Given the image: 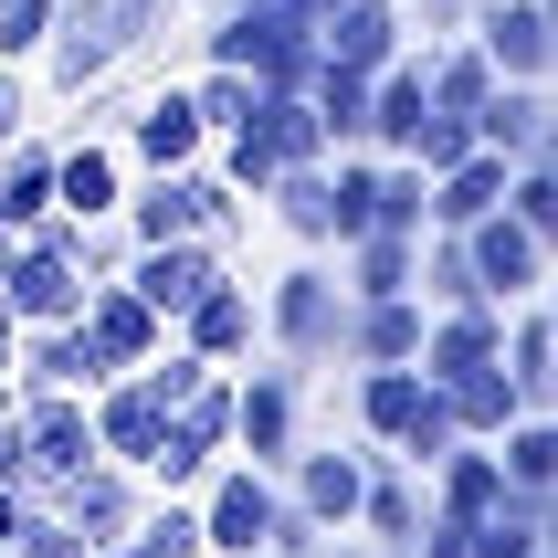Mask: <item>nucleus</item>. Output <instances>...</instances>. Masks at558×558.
I'll list each match as a JSON object with an SVG mask.
<instances>
[{"label": "nucleus", "instance_id": "nucleus-3", "mask_svg": "<svg viewBox=\"0 0 558 558\" xmlns=\"http://www.w3.org/2000/svg\"><path fill=\"white\" fill-rule=\"evenodd\" d=\"M201 63H232V74H253V95H306L316 43H306V32H284L275 11L232 0V11H211V32H201Z\"/></svg>", "mask_w": 558, "mask_h": 558}, {"label": "nucleus", "instance_id": "nucleus-47", "mask_svg": "<svg viewBox=\"0 0 558 558\" xmlns=\"http://www.w3.org/2000/svg\"><path fill=\"white\" fill-rule=\"evenodd\" d=\"M95 558H148V548H137V537H117V548H95Z\"/></svg>", "mask_w": 558, "mask_h": 558}, {"label": "nucleus", "instance_id": "nucleus-29", "mask_svg": "<svg viewBox=\"0 0 558 558\" xmlns=\"http://www.w3.org/2000/svg\"><path fill=\"white\" fill-rule=\"evenodd\" d=\"M442 411H453V433H464V442H496L506 422H517V411H527V390H517V379H506L496 359H485V369H464V379H442Z\"/></svg>", "mask_w": 558, "mask_h": 558}, {"label": "nucleus", "instance_id": "nucleus-20", "mask_svg": "<svg viewBox=\"0 0 558 558\" xmlns=\"http://www.w3.org/2000/svg\"><path fill=\"white\" fill-rule=\"evenodd\" d=\"M126 148H137V169H190V158L211 148V126H201V106H190V85H158L137 117H126Z\"/></svg>", "mask_w": 558, "mask_h": 558}, {"label": "nucleus", "instance_id": "nucleus-40", "mask_svg": "<svg viewBox=\"0 0 558 558\" xmlns=\"http://www.w3.org/2000/svg\"><path fill=\"white\" fill-rule=\"evenodd\" d=\"M453 442H464V433H453V411H442V390H422V411L401 422V442H390V453H411V464L433 474L442 453H453Z\"/></svg>", "mask_w": 558, "mask_h": 558}, {"label": "nucleus", "instance_id": "nucleus-46", "mask_svg": "<svg viewBox=\"0 0 558 558\" xmlns=\"http://www.w3.org/2000/svg\"><path fill=\"white\" fill-rule=\"evenodd\" d=\"M11 348H22V316L0 306V369H11Z\"/></svg>", "mask_w": 558, "mask_h": 558}, {"label": "nucleus", "instance_id": "nucleus-5", "mask_svg": "<svg viewBox=\"0 0 558 558\" xmlns=\"http://www.w3.org/2000/svg\"><path fill=\"white\" fill-rule=\"evenodd\" d=\"M74 327H85V348H95V369H106V379H117V369H148L158 338H169V316H158L126 275H95L85 306H74Z\"/></svg>", "mask_w": 558, "mask_h": 558}, {"label": "nucleus", "instance_id": "nucleus-6", "mask_svg": "<svg viewBox=\"0 0 558 558\" xmlns=\"http://www.w3.org/2000/svg\"><path fill=\"white\" fill-rule=\"evenodd\" d=\"M295 433H306V369H295V359H275V369H253L243 390H232V442H243V464L284 474Z\"/></svg>", "mask_w": 558, "mask_h": 558}, {"label": "nucleus", "instance_id": "nucleus-35", "mask_svg": "<svg viewBox=\"0 0 558 558\" xmlns=\"http://www.w3.org/2000/svg\"><path fill=\"white\" fill-rule=\"evenodd\" d=\"M369 232H433V180L411 169V158H379V190H369Z\"/></svg>", "mask_w": 558, "mask_h": 558}, {"label": "nucleus", "instance_id": "nucleus-36", "mask_svg": "<svg viewBox=\"0 0 558 558\" xmlns=\"http://www.w3.org/2000/svg\"><path fill=\"white\" fill-rule=\"evenodd\" d=\"M422 85H433V117H474V106H485V95H496V63L474 53H453V43H442V53H422Z\"/></svg>", "mask_w": 558, "mask_h": 558}, {"label": "nucleus", "instance_id": "nucleus-14", "mask_svg": "<svg viewBox=\"0 0 558 558\" xmlns=\"http://www.w3.org/2000/svg\"><path fill=\"white\" fill-rule=\"evenodd\" d=\"M316 53H327V63H359V74L401 63V53H411L401 0H327V22H316Z\"/></svg>", "mask_w": 558, "mask_h": 558}, {"label": "nucleus", "instance_id": "nucleus-17", "mask_svg": "<svg viewBox=\"0 0 558 558\" xmlns=\"http://www.w3.org/2000/svg\"><path fill=\"white\" fill-rule=\"evenodd\" d=\"M359 485H369V453H348V442H316V453H284V496L306 506L316 527H348V517H359Z\"/></svg>", "mask_w": 558, "mask_h": 558}, {"label": "nucleus", "instance_id": "nucleus-42", "mask_svg": "<svg viewBox=\"0 0 558 558\" xmlns=\"http://www.w3.org/2000/svg\"><path fill=\"white\" fill-rule=\"evenodd\" d=\"M401 22H411V32H433V43H453V32L474 22V0H401Z\"/></svg>", "mask_w": 558, "mask_h": 558}, {"label": "nucleus", "instance_id": "nucleus-21", "mask_svg": "<svg viewBox=\"0 0 558 558\" xmlns=\"http://www.w3.org/2000/svg\"><path fill=\"white\" fill-rule=\"evenodd\" d=\"M496 338H506V316H496V306H442V316H422V359H411V369L442 390V379L485 369V359H496Z\"/></svg>", "mask_w": 558, "mask_h": 558}, {"label": "nucleus", "instance_id": "nucleus-30", "mask_svg": "<svg viewBox=\"0 0 558 558\" xmlns=\"http://www.w3.org/2000/svg\"><path fill=\"white\" fill-rule=\"evenodd\" d=\"M306 117H316V137H327V148H359V126H369V74L316 53V74H306Z\"/></svg>", "mask_w": 558, "mask_h": 558}, {"label": "nucleus", "instance_id": "nucleus-44", "mask_svg": "<svg viewBox=\"0 0 558 558\" xmlns=\"http://www.w3.org/2000/svg\"><path fill=\"white\" fill-rule=\"evenodd\" d=\"M0 485H22V422L0 411Z\"/></svg>", "mask_w": 558, "mask_h": 558}, {"label": "nucleus", "instance_id": "nucleus-24", "mask_svg": "<svg viewBox=\"0 0 558 558\" xmlns=\"http://www.w3.org/2000/svg\"><path fill=\"white\" fill-rule=\"evenodd\" d=\"M496 506H506L496 453H485V442H453V453L433 464V517H453V527H485Z\"/></svg>", "mask_w": 558, "mask_h": 558}, {"label": "nucleus", "instance_id": "nucleus-33", "mask_svg": "<svg viewBox=\"0 0 558 558\" xmlns=\"http://www.w3.org/2000/svg\"><path fill=\"white\" fill-rule=\"evenodd\" d=\"M496 369L517 379V390H527V411H548V369H558V327H548V306H537V316H506Z\"/></svg>", "mask_w": 558, "mask_h": 558}, {"label": "nucleus", "instance_id": "nucleus-39", "mask_svg": "<svg viewBox=\"0 0 558 558\" xmlns=\"http://www.w3.org/2000/svg\"><path fill=\"white\" fill-rule=\"evenodd\" d=\"M190 106H201V126H243V106H253V74H232V63H201V74H190Z\"/></svg>", "mask_w": 558, "mask_h": 558}, {"label": "nucleus", "instance_id": "nucleus-50", "mask_svg": "<svg viewBox=\"0 0 558 558\" xmlns=\"http://www.w3.org/2000/svg\"><path fill=\"white\" fill-rule=\"evenodd\" d=\"M0 558H11V548H0Z\"/></svg>", "mask_w": 558, "mask_h": 558}, {"label": "nucleus", "instance_id": "nucleus-38", "mask_svg": "<svg viewBox=\"0 0 558 558\" xmlns=\"http://www.w3.org/2000/svg\"><path fill=\"white\" fill-rule=\"evenodd\" d=\"M126 537H137L148 558H211V548H201V506H190V496L137 506V527H126Z\"/></svg>", "mask_w": 558, "mask_h": 558}, {"label": "nucleus", "instance_id": "nucleus-15", "mask_svg": "<svg viewBox=\"0 0 558 558\" xmlns=\"http://www.w3.org/2000/svg\"><path fill=\"white\" fill-rule=\"evenodd\" d=\"M422 295H348V359H359V369H411V359H422Z\"/></svg>", "mask_w": 558, "mask_h": 558}, {"label": "nucleus", "instance_id": "nucleus-4", "mask_svg": "<svg viewBox=\"0 0 558 558\" xmlns=\"http://www.w3.org/2000/svg\"><path fill=\"white\" fill-rule=\"evenodd\" d=\"M264 327H275V359H295V369H316V359H338V338H348V284L327 275V264H295V275L264 295Z\"/></svg>", "mask_w": 558, "mask_h": 558}, {"label": "nucleus", "instance_id": "nucleus-12", "mask_svg": "<svg viewBox=\"0 0 558 558\" xmlns=\"http://www.w3.org/2000/svg\"><path fill=\"white\" fill-rule=\"evenodd\" d=\"M95 390H106V401H85V422H95V453H106V464H148L158 453V433H169V411H158V390L137 369H117V379H95Z\"/></svg>", "mask_w": 558, "mask_h": 558}, {"label": "nucleus", "instance_id": "nucleus-37", "mask_svg": "<svg viewBox=\"0 0 558 558\" xmlns=\"http://www.w3.org/2000/svg\"><path fill=\"white\" fill-rule=\"evenodd\" d=\"M338 284L348 295H411V232H359Z\"/></svg>", "mask_w": 558, "mask_h": 558}, {"label": "nucleus", "instance_id": "nucleus-7", "mask_svg": "<svg viewBox=\"0 0 558 558\" xmlns=\"http://www.w3.org/2000/svg\"><path fill=\"white\" fill-rule=\"evenodd\" d=\"M474 53L496 63L506 85H548V63H558V11L548 0H474Z\"/></svg>", "mask_w": 558, "mask_h": 558}, {"label": "nucleus", "instance_id": "nucleus-27", "mask_svg": "<svg viewBox=\"0 0 558 558\" xmlns=\"http://www.w3.org/2000/svg\"><path fill=\"white\" fill-rule=\"evenodd\" d=\"M253 201H275V232H295L306 253L338 243V211H327V158H306V169H275Z\"/></svg>", "mask_w": 558, "mask_h": 558}, {"label": "nucleus", "instance_id": "nucleus-9", "mask_svg": "<svg viewBox=\"0 0 558 558\" xmlns=\"http://www.w3.org/2000/svg\"><path fill=\"white\" fill-rule=\"evenodd\" d=\"M201 548L211 558H264V527H275V474L243 464V474H201Z\"/></svg>", "mask_w": 558, "mask_h": 558}, {"label": "nucleus", "instance_id": "nucleus-41", "mask_svg": "<svg viewBox=\"0 0 558 558\" xmlns=\"http://www.w3.org/2000/svg\"><path fill=\"white\" fill-rule=\"evenodd\" d=\"M43 32H53V0H0V63H22V74H32Z\"/></svg>", "mask_w": 558, "mask_h": 558}, {"label": "nucleus", "instance_id": "nucleus-25", "mask_svg": "<svg viewBox=\"0 0 558 558\" xmlns=\"http://www.w3.org/2000/svg\"><path fill=\"white\" fill-rule=\"evenodd\" d=\"M11 369H22V390H95V348H85V327L63 316V327H22V348H11Z\"/></svg>", "mask_w": 558, "mask_h": 558}, {"label": "nucleus", "instance_id": "nucleus-16", "mask_svg": "<svg viewBox=\"0 0 558 558\" xmlns=\"http://www.w3.org/2000/svg\"><path fill=\"white\" fill-rule=\"evenodd\" d=\"M485 453H496V474H506V506L548 527V485H558V433H548V411H517Z\"/></svg>", "mask_w": 558, "mask_h": 558}, {"label": "nucleus", "instance_id": "nucleus-1", "mask_svg": "<svg viewBox=\"0 0 558 558\" xmlns=\"http://www.w3.org/2000/svg\"><path fill=\"white\" fill-rule=\"evenodd\" d=\"M169 22H180V0H53L43 74H53V95H85V85H106L117 63H137Z\"/></svg>", "mask_w": 558, "mask_h": 558}, {"label": "nucleus", "instance_id": "nucleus-10", "mask_svg": "<svg viewBox=\"0 0 558 558\" xmlns=\"http://www.w3.org/2000/svg\"><path fill=\"white\" fill-rule=\"evenodd\" d=\"M464 253H474V284H485V306H527L537 275H548V232H527L517 211L464 221Z\"/></svg>", "mask_w": 558, "mask_h": 558}, {"label": "nucleus", "instance_id": "nucleus-13", "mask_svg": "<svg viewBox=\"0 0 558 558\" xmlns=\"http://www.w3.org/2000/svg\"><path fill=\"white\" fill-rule=\"evenodd\" d=\"M548 137H558L548 85H506V74H496V95L474 106V148H485V158H506V169H527V158H558Z\"/></svg>", "mask_w": 558, "mask_h": 558}, {"label": "nucleus", "instance_id": "nucleus-45", "mask_svg": "<svg viewBox=\"0 0 558 558\" xmlns=\"http://www.w3.org/2000/svg\"><path fill=\"white\" fill-rule=\"evenodd\" d=\"M11 527H22V485H0V548H11Z\"/></svg>", "mask_w": 558, "mask_h": 558}, {"label": "nucleus", "instance_id": "nucleus-2", "mask_svg": "<svg viewBox=\"0 0 558 558\" xmlns=\"http://www.w3.org/2000/svg\"><path fill=\"white\" fill-rule=\"evenodd\" d=\"M306 158H327V137H316V117H306V95H253V106H243V126H221L211 169L253 201V190L275 180V169H306Z\"/></svg>", "mask_w": 558, "mask_h": 558}, {"label": "nucleus", "instance_id": "nucleus-48", "mask_svg": "<svg viewBox=\"0 0 558 558\" xmlns=\"http://www.w3.org/2000/svg\"><path fill=\"white\" fill-rule=\"evenodd\" d=\"M306 558H369V548H327V537H316V548H306Z\"/></svg>", "mask_w": 558, "mask_h": 558}, {"label": "nucleus", "instance_id": "nucleus-8", "mask_svg": "<svg viewBox=\"0 0 558 558\" xmlns=\"http://www.w3.org/2000/svg\"><path fill=\"white\" fill-rule=\"evenodd\" d=\"M0 306L22 316V327H63V316L85 306V275H74L43 232H11V243H0Z\"/></svg>", "mask_w": 558, "mask_h": 558}, {"label": "nucleus", "instance_id": "nucleus-19", "mask_svg": "<svg viewBox=\"0 0 558 558\" xmlns=\"http://www.w3.org/2000/svg\"><path fill=\"white\" fill-rule=\"evenodd\" d=\"M422 117H433V85H422V53L379 63V74H369V126H359V148L401 158L411 137H422Z\"/></svg>", "mask_w": 558, "mask_h": 558}, {"label": "nucleus", "instance_id": "nucleus-22", "mask_svg": "<svg viewBox=\"0 0 558 558\" xmlns=\"http://www.w3.org/2000/svg\"><path fill=\"white\" fill-rule=\"evenodd\" d=\"M126 284L148 295L158 316H180L201 284H221V243H137V264H126Z\"/></svg>", "mask_w": 558, "mask_h": 558}, {"label": "nucleus", "instance_id": "nucleus-31", "mask_svg": "<svg viewBox=\"0 0 558 558\" xmlns=\"http://www.w3.org/2000/svg\"><path fill=\"white\" fill-rule=\"evenodd\" d=\"M433 180V232H464V221H485L496 211V190H506V158H453V169H422Z\"/></svg>", "mask_w": 558, "mask_h": 558}, {"label": "nucleus", "instance_id": "nucleus-23", "mask_svg": "<svg viewBox=\"0 0 558 558\" xmlns=\"http://www.w3.org/2000/svg\"><path fill=\"white\" fill-rule=\"evenodd\" d=\"M117 201H126V169H117V148H53V211L63 221H117Z\"/></svg>", "mask_w": 558, "mask_h": 558}, {"label": "nucleus", "instance_id": "nucleus-11", "mask_svg": "<svg viewBox=\"0 0 558 558\" xmlns=\"http://www.w3.org/2000/svg\"><path fill=\"white\" fill-rule=\"evenodd\" d=\"M53 506H63V527L85 537V548H117V537L137 527V506H148V485H137L126 464H106V453H95L85 474H63V485H53Z\"/></svg>", "mask_w": 558, "mask_h": 558}, {"label": "nucleus", "instance_id": "nucleus-34", "mask_svg": "<svg viewBox=\"0 0 558 558\" xmlns=\"http://www.w3.org/2000/svg\"><path fill=\"white\" fill-rule=\"evenodd\" d=\"M422 390H433L422 369H359V401H348V411H359L369 442H401V422L422 411Z\"/></svg>", "mask_w": 558, "mask_h": 558}, {"label": "nucleus", "instance_id": "nucleus-18", "mask_svg": "<svg viewBox=\"0 0 558 558\" xmlns=\"http://www.w3.org/2000/svg\"><path fill=\"white\" fill-rule=\"evenodd\" d=\"M169 327H180V348H190V359H243V348L264 338V316H253V295H243L232 275H221V284H201V295H190Z\"/></svg>", "mask_w": 558, "mask_h": 558}, {"label": "nucleus", "instance_id": "nucleus-28", "mask_svg": "<svg viewBox=\"0 0 558 558\" xmlns=\"http://www.w3.org/2000/svg\"><path fill=\"white\" fill-rule=\"evenodd\" d=\"M53 211V137H11L0 148V232H32V221Z\"/></svg>", "mask_w": 558, "mask_h": 558}, {"label": "nucleus", "instance_id": "nucleus-26", "mask_svg": "<svg viewBox=\"0 0 558 558\" xmlns=\"http://www.w3.org/2000/svg\"><path fill=\"white\" fill-rule=\"evenodd\" d=\"M422 517H433V496L369 453V485H359V517H348V527H369V537H379V558H401L411 537H422Z\"/></svg>", "mask_w": 558, "mask_h": 558}, {"label": "nucleus", "instance_id": "nucleus-49", "mask_svg": "<svg viewBox=\"0 0 558 558\" xmlns=\"http://www.w3.org/2000/svg\"><path fill=\"white\" fill-rule=\"evenodd\" d=\"M201 11H232V0H201Z\"/></svg>", "mask_w": 558, "mask_h": 558}, {"label": "nucleus", "instance_id": "nucleus-43", "mask_svg": "<svg viewBox=\"0 0 558 558\" xmlns=\"http://www.w3.org/2000/svg\"><path fill=\"white\" fill-rule=\"evenodd\" d=\"M22 126H32V74H22V63H0V148H11Z\"/></svg>", "mask_w": 558, "mask_h": 558}, {"label": "nucleus", "instance_id": "nucleus-32", "mask_svg": "<svg viewBox=\"0 0 558 558\" xmlns=\"http://www.w3.org/2000/svg\"><path fill=\"white\" fill-rule=\"evenodd\" d=\"M411 295H422V306H485L464 232H433V243H411Z\"/></svg>", "mask_w": 558, "mask_h": 558}]
</instances>
